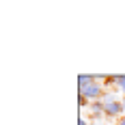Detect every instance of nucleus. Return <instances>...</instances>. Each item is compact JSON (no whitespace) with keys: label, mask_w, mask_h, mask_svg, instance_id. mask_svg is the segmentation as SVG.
I'll return each instance as SVG.
<instances>
[{"label":"nucleus","mask_w":125,"mask_h":125,"mask_svg":"<svg viewBox=\"0 0 125 125\" xmlns=\"http://www.w3.org/2000/svg\"><path fill=\"white\" fill-rule=\"evenodd\" d=\"M93 125H106V123H104V121H95Z\"/></svg>","instance_id":"nucleus-8"},{"label":"nucleus","mask_w":125,"mask_h":125,"mask_svg":"<svg viewBox=\"0 0 125 125\" xmlns=\"http://www.w3.org/2000/svg\"><path fill=\"white\" fill-rule=\"evenodd\" d=\"M116 86L121 91H125V75H116Z\"/></svg>","instance_id":"nucleus-4"},{"label":"nucleus","mask_w":125,"mask_h":125,"mask_svg":"<svg viewBox=\"0 0 125 125\" xmlns=\"http://www.w3.org/2000/svg\"><path fill=\"white\" fill-rule=\"evenodd\" d=\"M78 104H80L82 108H86V106H91V101H88L86 97H84V95H78Z\"/></svg>","instance_id":"nucleus-3"},{"label":"nucleus","mask_w":125,"mask_h":125,"mask_svg":"<svg viewBox=\"0 0 125 125\" xmlns=\"http://www.w3.org/2000/svg\"><path fill=\"white\" fill-rule=\"evenodd\" d=\"M121 104H123V116H125V95H123V99H121Z\"/></svg>","instance_id":"nucleus-7"},{"label":"nucleus","mask_w":125,"mask_h":125,"mask_svg":"<svg viewBox=\"0 0 125 125\" xmlns=\"http://www.w3.org/2000/svg\"><path fill=\"white\" fill-rule=\"evenodd\" d=\"M101 104H104V114L108 119H121L123 116V104H121V99L114 97L112 91H108L101 97Z\"/></svg>","instance_id":"nucleus-1"},{"label":"nucleus","mask_w":125,"mask_h":125,"mask_svg":"<svg viewBox=\"0 0 125 125\" xmlns=\"http://www.w3.org/2000/svg\"><path fill=\"white\" fill-rule=\"evenodd\" d=\"M80 125H93V123H88L86 119H80Z\"/></svg>","instance_id":"nucleus-5"},{"label":"nucleus","mask_w":125,"mask_h":125,"mask_svg":"<svg viewBox=\"0 0 125 125\" xmlns=\"http://www.w3.org/2000/svg\"><path fill=\"white\" fill-rule=\"evenodd\" d=\"M88 110H91V119H93V123H95V119L99 121L101 116H106V114H104V104H101V99L99 101H91Z\"/></svg>","instance_id":"nucleus-2"},{"label":"nucleus","mask_w":125,"mask_h":125,"mask_svg":"<svg viewBox=\"0 0 125 125\" xmlns=\"http://www.w3.org/2000/svg\"><path fill=\"white\" fill-rule=\"evenodd\" d=\"M116 125H125V116H121V119L116 121Z\"/></svg>","instance_id":"nucleus-6"}]
</instances>
